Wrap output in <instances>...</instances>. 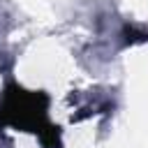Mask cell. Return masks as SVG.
Returning <instances> with one entry per match:
<instances>
[{
  "instance_id": "6da1fadb",
  "label": "cell",
  "mask_w": 148,
  "mask_h": 148,
  "mask_svg": "<svg viewBox=\"0 0 148 148\" xmlns=\"http://www.w3.org/2000/svg\"><path fill=\"white\" fill-rule=\"evenodd\" d=\"M49 97L42 90H25L16 83L5 88L0 102V125L32 132L46 148H60V127L49 123Z\"/></svg>"
}]
</instances>
